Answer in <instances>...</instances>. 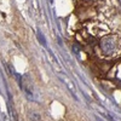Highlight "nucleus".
Returning a JSON list of instances; mask_svg holds the SVG:
<instances>
[{
	"mask_svg": "<svg viewBox=\"0 0 121 121\" xmlns=\"http://www.w3.org/2000/svg\"><path fill=\"white\" fill-rule=\"evenodd\" d=\"M100 46H102V50H103L104 52H107L108 55H113V53L115 52L114 50L117 48V43L114 40V38H112V36H107V38L102 39Z\"/></svg>",
	"mask_w": 121,
	"mask_h": 121,
	"instance_id": "obj_1",
	"label": "nucleus"
}]
</instances>
